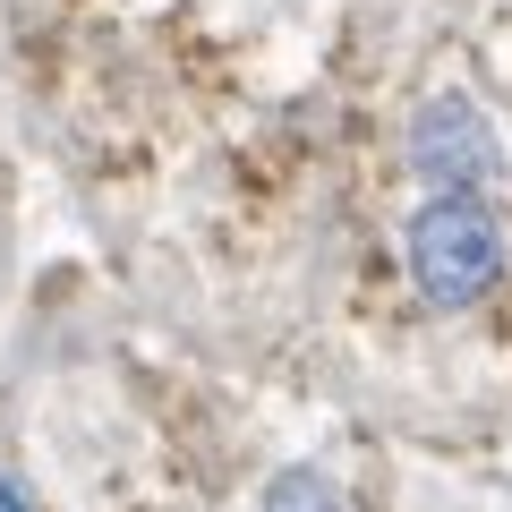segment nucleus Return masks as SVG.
Wrapping results in <instances>:
<instances>
[{
	"label": "nucleus",
	"mask_w": 512,
	"mask_h": 512,
	"mask_svg": "<svg viewBox=\"0 0 512 512\" xmlns=\"http://www.w3.org/2000/svg\"><path fill=\"white\" fill-rule=\"evenodd\" d=\"M256 512H350L342 487H333L325 470H308V461H291V470L265 478V495H256Z\"/></svg>",
	"instance_id": "3"
},
{
	"label": "nucleus",
	"mask_w": 512,
	"mask_h": 512,
	"mask_svg": "<svg viewBox=\"0 0 512 512\" xmlns=\"http://www.w3.org/2000/svg\"><path fill=\"white\" fill-rule=\"evenodd\" d=\"M410 171H419L436 197H487L495 180H504V137H495V120L470 103V94H427L419 111H410Z\"/></svg>",
	"instance_id": "2"
},
{
	"label": "nucleus",
	"mask_w": 512,
	"mask_h": 512,
	"mask_svg": "<svg viewBox=\"0 0 512 512\" xmlns=\"http://www.w3.org/2000/svg\"><path fill=\"white\" fill-rule=\"evenodd\" d=\"M0 512H35V504H26V487H18V478H0Z\"/></svg>",
	"instance_id": "4"
},
{
	"label": "nucleus",
	"mask_w": 512,
	"mask_h": 512,
	"mask_svg": "<svg viewBox=\"0 0 512 512\" xmlns=\"http://www.w3.org/2000/svg\"><path fill=\"white\" fill-rule=\"evenodd\" d=\"M402 265L427 308L461 316L504 282V222H495L487 197H427L402 222Z\"/></svg>",
	"instance_id": "1"
}]
</instances>
